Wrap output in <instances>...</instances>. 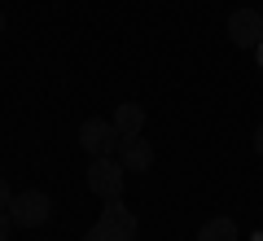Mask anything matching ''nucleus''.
Masks as SVG:
<instances>
[{
	"label": "nucleus",
	"instance_id": "obj_9",
	"mask_svg": "<svg viewBox=\"0 0 263 241\" xmlns=\"http://www.w3.org/2000/svg\"><path fill=\"white\" fill-rule=\"evenodd\" d=\"M9 202H13V189H9V180H0V211H9Z\"/></svg>",
	"mask_w": 263,
	"mask_h": 241
},
{
	"label": "nucleus",
	"instance_id": "obj_1",
	"mask_svg": "<svg viewBox=\"0 0 263 241\" xmlns=\"http://www.w3.org/2000/svg\"><path fill=\"white\" fill-rule=\"evenodd\" d=\"M84 241H136V215L123 206V197H110L101 206V219L84 232Z\"/></svg>",
	"mask_w": 263,
	"mask_h": 241
},
{
	"label": "nucleus",
	"instance_id": "obj_3",
	"mask_svg": "<svg viewBox=\"0 0 263 241\" xmlns=\"http://www.w3.org/2000/svg\"><path fill=\"white\" fill-rule=\"evenodd\" d=\"M123 162L119 158H92V167H88V189H92L101 202H110V197H123Z\"/></svg>",
	"mask_w": 263,
	"mask_h": 241
},
{
	"label": "nucleus",
	"instance_id": "obj_7",
	"mask_svg": "<svg viewBox=\"0 0 263 241\" xmlns=\"http://www.w3.org/2000/svg\"><path fill=\"white\" fill-rule=\"evenodd\" d=\"M114 132L119 136H136V132L145 127V105H136V101H123V105H114Z\"/></svg>",
	"mask_w": 263,
	"mask_h": 241
},
{
	"label": "nucleus",
	"instance_id": "obj_8",
	"mask_svg": "<svg viewBox=\"0 0 263 241\" xmlns=\"http://www.w3.org/2000/svg\"><path fill=\"white\" fill-rule=\"evenodd\" d=\"M197 241H237V224L228 219V215H215V219H206V224H202Z\"/></svg>",
	"mask_w": 263,
	"mask_h": 241
},
{
	"label": "nucleus",
	"instance_id": "obj_10",
	"mask_svg": "<svg viewBox=\"0 0 263 241\" xmlns=\"http://www.w3.org/2000/svg\"><path fill=\"white\" fill-rule=\"evenodd\" d=\"M9 228H13V219H9V211H0V241H9Z\"/></svg>",
	"mask_w": 263,
	"mask_h": 241
},
{
	"label": "nucleus",
	"instance_id": "obj_6",
	"mask_svg": "<svg viewBox=\"0 0 263 241\" xmlns=\"http://www.w3.org/2000/svg\"><path fill=\"white\" fill-rule=\"evenodd\" d=\"M119 162L127 171H149V162H154V145L136 132V136H123L119 140Z\"/></svg>",
	"mask_w": 263,
	"mask_h": 241
},
{
	"label": "nucleus",
	"instance_id": "obj_4",
	"mask_svg": "<svg viewBox=\"0 0 263 241\" xmlns=\"http://www.w3.org/2000/svg\"><path fill=\"white\" fill-rule=\"evenodd\" d=\"M119 132H114V123L110 119H84L79 123V149L84 154H92V158H110L114 149H119Z\"/></svg>",
	"mask_w": 263,
	"mask_h": 241
},
{
	"label": "nucleus",
	"instance_id": "obj_5",
	"mask_svg": "<svg viewBox=\"0 0 263 241\" xmlns=\"http://www.w3.org/2000/svg\"><path fill=\"white\" fill-rule=\"evenodd\" d=\"M228 40L237 48H259L263 44V13L259 9H233L228 13Z\"/></svg>",
	"mask_w": 263,
	"mask_h": 241
},
{
	"label": "nucleus",
	"instance_id": "obj_11",
	"mask_svg": "<svg viewBox=\"0 0 263 241\" xmlns=\"http://www.w3.org/2000/svg\"><path fill=\"white\" fill-rule=\"evenodd\" d=\"M254 154L263 158V123H259V127H254Z\"/></svg>",
	"mask_w": 263,
	"mask_h": 241
},
{
	"label": "nucleus",
	"instance_id": "obj_12",
	"mask_svg": "<svg viewBox=\"0 0 263 241\" xmlns=\"http://www.w3.org/2000/svg\"><path fill=\"white\" fill-rule=\"evenodd\" d=\"M254 57H259V70H263V44H259V48H254Z\"/></svg>",
	"mask_w": 263,
	"mask_h": 241
},
{
	"label": "nucleus",
	"instance_id": "obj_13",
	"mask_svg": "<svg viewBox=\"0 0 263 241\" xmlns=\"http://www.w3.org/2000/svg\"><path fill=\"white\" fill-rule=\"evenodd\" d=\"M0 31H5V13H0Z\"/></svg>",
	"mask_w": 263,
	"mask_h": 241
},
{
	"label": "nucleus",
	"instance_id": "obj_2",
	"mask_svg": "<svg viewBox=\"0 0 263 241\" xmlns=\"http://www.w3.org/2000/svg\"><path fill=\"white\" fill-rule=\"evenodd\" d=\"M48 215H53V197H48L44 189H22L9 202L13 228H40V224H48Z\"/></svg>",
	"mask_w": 263,
	"mask_h": 241
}]
</instances>
